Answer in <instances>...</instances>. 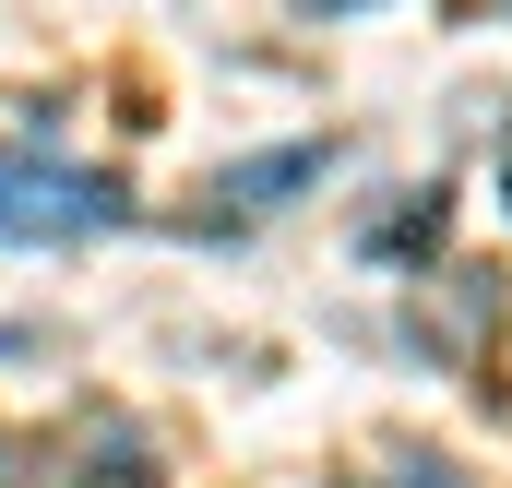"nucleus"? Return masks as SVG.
I'll list each match as a JSON object with an SVG mask.
<instances>
[{
    "mask_svg": "<svg viewBox=\"0 0 512 488\" xmlns=\"http://www.w3.org/2000/svg\"><path fill=\"white\" fill-rule=\"evenodd\" d=\"M84 488H155V453H143L131 429H96V477Z\"/></svg>",
    "mask_w": 512,
    "mask_h": 488,
    "instance_id": "f03ea898",
    "label": "nucleus"
},
{
    "mask_svg": "<svg viewBox=\"0 0 512 488\" xmlns=\"http://www.w3.org/2000/svg\"><path fill=\"white\" fill-rule=\"evenodd\" d=\"M0 465H12V453H0Z\"/></svg>",
    "mask_w": 512,
    "mask_h": 488,
    "instance_id": "20e7f679",
    "label": "nucleus"
},
{
    "mask_svg": "<svg viewBox=\"0 0 512 488\" xmlns=\"http://www.w3.org/2000/svg\"><path fill=\"white\" fill-rule=\"evenodd\" d=\"M382 488H465V477H453V465H441V453H429V465H393Z\"/></svg>",
    "mask_w": 512,
    "mask_h": 488,
    "instance_id": "7ed1b4c3",
    "label": "nucleus"
},
{
    "mask_svg": "<svg viewBox=\"0 0 512 488\" xmlns=\"http://www.w3.org/2000/svg\"><path fill=\"white\" fill-rule=\"evenodd\" d=\"M310 179H322V143H286V155L227 167V179H215V203H274V191H310Z\"/></svg>",
    "mask_w": 512,
    "mask_h": 488,
    "instance_id": "f257e3e1",
    "label": "nucleus"
}]
</instances>
